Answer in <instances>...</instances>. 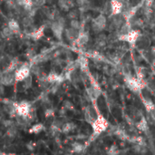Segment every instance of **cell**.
I'll list each match as a JSON object with an SVG mask.
<instances>
[{"label": "cell", "instance_id": "e0dca14e", "mask_svg": "<svg viewBox=\"0 0 155 155\" xmlns=\"http://www.w3.org/2000/svg\"><path fill=\"white\" fill-rule=\"evenodd\" d=\"M88 41H89V35H88V34L85 33V32H80L77 39L74 42L76 43L77 45L82 46V45H86L88 43Z\"/></svg>", "mask_w": 155, "mask_h": 155}, {"label": "cell", "instance_id": "603a6c76", "mask_svg": "<svg viewBox=\"0 0 155 155\" xmlns=\"http://www.w3.org/2000/svg\"><path fill=\"white\" fill-rule=\"evenodd\" d=\"M22 25L25 28V27H28L30 25H34V19H33V16L28 15L26 16H25L23 19H22Z\"/></svg>", "mask_w": 155, "mask_h": 155}, {"label": "cell", "instance_id": "d6a6232c", "mask_svg": "<svg viewBox=\"0 0 155 155\" xmlns=\"http://www.w3.org/2000/svg\"><path fill=\"white\" fill-rule=\"evenodd\" d=\"M152 50H153V53L155 54V47H153V49H152Z\"/></svg>", "mask_w": 155, "mask_h": 155}, {"label": "cell", "instance_id": "5bb4252c", "mask_svg": "<svg viewBox=\"0 0 155 155\" xmlns=\"http://www.w3.org/2000/svg\"><path fill=\"white\" fill-rule=\"evenodd\" d=\"M13 59L8 58L7 56H2L0 57V72L5 73L8 70Z\"/></svg>", "mask_w": 155, "mask_h": 155}, {"label": "cell", "instance_id": "836d02e7", "mask_svg": "<svg viewBox=\"0 0 155 155\" xmlns=\"http://www.w3.org/2000/svg\"><path fill=\"white\" fill-rule=\"evenodd\" d=\"M6 155H16V154H15V153H6Z\"/></svg>", "mask_w": 155, "mask_h": 155}, {"label": "cell", "instance_id": "1f68e13d", "mask_svg": "<svg viewBox=\"0 0 155 155\" xmlns=\"http://www.w3.org/2000/svg\"><path fill=\"white\" fill-rule=\"evenodd\" d=\"M0 155H6V153H3V152H1V151H0Z\"/></svg>", "mask_w": 155, "mask_h": 155}, {"label": "cell", "instance_id": "ba28073f", "mask_svg": "<svg viewBox=\"0 0 155 155\" xmlns=\"http://www.w3.org/2000/svg\"><path fill=\"white\" fill-rule=\"evenodd\" d=\"M107 25V18L104 15H97L93 21V29L95 33H100Z\"/></svg>", "mask_w": 155, "mask_h": 155}, {"label": "cell", "instance_id": "9a60e30c", "mask_svg": "<svg viewBox=\"0 0 155 155\" xmlns=\"http://www.w3.org/2000/svg\"><path fill=\"white\" fill-rule=\"evenodd\" d=\"M16 5L22 8H24L25 11H31L34 6V2L32 0H15Z\"/></svg>", "mask_w": 155, "mask_h": 155}, {"label": "cell", "instance_id": "d4e9b609", "mask_svg": "<svg viewBox=\"0 0 155 155\" xmlns=\"http://www.w3.org/2000/svg\"><path fill=\"white\" fill-rule=\"evenodd\" d=\"M84 145L82 144V143H78V142H75V143H74L73 144H72V149H73V151L74 152V153H82L83 151H84Z\"/></svg>", "mask_w": 155, "mask_h": 155}, {"label": "cell", "instance_id": "277c9868", "mask_svg": "<svg viewBox=\"0 0 155 155\" xmlns=\"http://www.w3.org/2000/svg\"><path fill=\"white\" fill-rule=\"evenodd\" d=\"M30 74H31V68L30 66H28V64H25L23 65H20L14 73L15 81L16 83H22Z\"/></svg>", "mask_w": 155, "mask_h": 155}, {"label": "cell", "instance_id": "f546056e", "mask_svg": "<svg viewBox=\"0 0 155 155\" xmlns=\"http://www.w3.org/2000/svg\"><path fill=\"white\" fill-rule=\"evenodd\" d=\"M144 1H145V5H146V7H148V8L152 7V5H153V0H144Z\"/></svg>", "mask_w": 155, "mask_h": 155}, {"label": "cell", "instance_id": "4dcf8cb0", "mask_svg": "<svg viewBox=\"0 0 155 155\" xmlns=\"http://www.w3.org/2000/svg\"><path fill=\"white\" fill-rule=\"evenodd\" d=\"M150 114L152 115V117H153V119L155 121V108L152 111V112H150Z\"/></svg>", "mask_w": 155, "mask_h": 155}, {"label": "cell", "instance_id": "44dd1931", "mask_svg": "<svg viewBox=\"0 0 155 155\" xmlns=\"http://www.w3.org/2000/svg\"><path fill=\"white\" fill-rule=\"evenodd\" d=\"M78 64L83 72L88 71V60L84 56H80L78 59Z\"/></svg>", "mask_w": 155, "mask_h": 155}, {"label": "cell", "instance_id": "9c48e42d", "mask_svg": "<svg viewBox=\"0 0 155 155\" xmlns=\"http://www.w3.org/2000/svg\"><path fill=\"white\" fill-rule=\"evenodd\" d=\"M110 10L112 15H118L123 13L124 5L120 0H111L110 2Z\"/></svg>", "mask_w": 155, "mask_h": 155}, {"label": "cell", "instance_id": "d6986e66", "mask_svg": "<svg viewBox=\"0 0 155 155\" xmlns=\"http://www.w3.org/2000/svg\"><path fill=\"white\" fill-rule=\"evenodd\" d=\"M44 130H45V125L43 124L38 123V124H35L32 125L30 127V129L28 130V133L31 134H39Z\"/></svg>", "mask_w": 155, "mask_h": 155}, {"label": "cell", "instance_id": "52a82bcc", "mask_svg": "<svg viewBox=\"0 0 155 155\" xmlns=\"http://www.w3.org/2000/svg\"><path fill=\"white\" fill-rule=\"evenodd\" d=\"M99 114L100 112L96 106L89 105L84 110V119L89 124H92L97 119Z\"/></svg>", "mask_w": 155, "mask_h": 155}, {"label": "cell", "instance_id": "ac0fdd59", "mask_svg": "<svg viewBox=\"0 0 155 155\" xmlns=\"http://www.w3.org/2000/svg\"><path fill=\"white\" fill-rule=\"evenodd\" d=\"M7 26L14 32V34H19L21 31V27L19 23L15 19H10L7 23Z\"/></svg>", "mask_w": 155, "mask_h": 155}, {"label": "cell", "instance_id": "7a4b0ae2", "mask_svg": "<svg viewBox=\"0 0 155 155\" xmlns=\"http://www.w3.org/2000/svg\"><path fill=\"white\" fill-rule=\"evenodd\" d=\"M64 25H65V19L64 17H59L55 21L51 23V26H50L51 31L53 32L54 35L59 40L62 39L63 34L65 29Z\"/></svg>", "mask_w": 155, "mask_h": 155}, {"label": "cell", "instance_id": "30bf717a", "mask_svg": "<svg viewBox=\"0 0 155 155\" xmlns=\"http://www.w3.org/2000/svg\"><path fill=\"white\" fill-rule=\"evenodd\" d=\"M15 72H5L2 73V75L0 77V83L5 85V86H9L12 85L15 81Z\"/></svg>", "mask_w": 155, "mask_h": 155}, {"label": "cell", "instance_id": "7c38bea8", "mask_svg": "<svg viewBox=\"0 0 155 155\" xmlns=\"http://www.w3.org/2000/svg\"><path fill=\"white\" fill-rule=\"evenodd\" d=\"M64 78L56 72H51L46 76V80L49 84H60L64 81Z\"/></svg>", "mask_w": 155, "mask_h": 155}, {"label": "cell", "instance_id": "f1b7e54d", "mask_svg": "<svg viewBox=\"0 0 155 155\" xmlns=\"http://www.w3.org/2000/svg\"><path fill=\"white\" fill-rule=\"evenodd\" d=\"M44 114H45V118H46V119H48V118L54 117V111L52 108H47V109L45 111Z\"/></svg>", "mask_w": 155, "mask_h": 155}, {"label": "cell", "instance_id": "8fae6325", "mask_svg": "<svg viewBox=\"0 0 155 155\" xmlns=\"http://www.w3.org/2000/svg\"><path fill=\"white\" fill-rule=\"evenodd\" d=\"M80 32H81L80 30L74 29V28H72V27H70V26L64 29L65 36H66L67 40H69L70 42H74V41L77 39V37H78Z\"/></svg>", "mask_w": 155, "mask_h": 155}, {"label": "cell", "instance_id": "6da1fadb", "mask_svg": "<svg viewBox=\"0 0 155 155\" xmlns=\"http://www.w3.org/2000/svg\"><path fill=\"white\" fill-rule=\"evenodd\" d=\"M91 125H92L94 135V136H99V135H101L104 132H105L109 128V122L100 113L98 114L97 119Z\"/></svg>", "mask_w": 155, "mask_h": 155}, {"label": "cell", "instance_id": "2e32d148", "mask_svg": "<svg viewBox=\"0 0 155 155\" xmlns=\"http://www.w3.org/2000/svg\"><path fill=\"white\" fill-rule=\"evenodd\" d=\"M44 35H45V25H42V26L38 27V28H36L35 31H33V32L29 35V36H30L33 40L37 41V40L41 39V38L44 36Z\"/></svg>", "mask_w": 155, "mask_h": 155}, {"label": "cell", "instance_id": "5b68a950", "mask_svg": "<svg viewBox=\"0 0 155 155\" xmlns=\"http://www.w3.org/2000/svg\"><path fill=\"white\" fill-rule=\"evenodd\" d=\"M125 84L127 87L134 93H141L143 91V81L139 78H134L133 76H127L125 78Z\"/></svg>", "mask_w": 155, "mask_h": 155}, {"label": "cell", "instance_id": "ffe728a7", "mask_svg": "<svg viewBox=\"0 0 155 155\" xmlns=\"http://www.w3.org/2000/svg\"><path fill=\"white\" fill-rule=\"evenodd\" d=\"M75 128V124L74 123H71V122H67V123H64L63 124L62 127H61V132L63 134H69L71 133L73 130H74Z\"/></svg>", "mask_w": 155, "mask_h": 155}, {"label": "cell", "instance_id": "7402d4cb", "mask_svg": "<svg viewBox=\"0 0 155 155\" xmlns=\"http://www.w3.org/2000/svg\"><path fill=\"white\" fill-rule=\"evenodd\" d=\"M58 5L61 9L67 11L73 6V3L70 0H59L58 1Z\"/></svg>", "mask_w": 155, "mask_h": 155}, {"label": "cell", "instance_id": "83f0119b", "mask_svg": "<svg viewBox=\"0 0 155 155\" xmlns=\"http://www.w3.org/2000/svg\"><path fill=\"white\" fill-rule=\"evenodd\" d=\"M70 27L76 29V30H80L81 28V24L79 22L78 19H74V20H70Z\"/></svg>", "mask_w": 155, "mask_h": 155}, {"label": "cell", "instance_id": "cb8c5ba5", "mask_svg": "<svg viewBox=\"0 0 155 155\" xmlns=\"http://www.w3.org/2000/svg\"><path fill=\"white\" fill-rule=\"evenodd\" d=\"M1 35H2V36L3 37H10V36H12V35H14L15 34H14V32L6 25V26H5V27H3V29H2V31H1Z\"/></svg>", "mask_w": 155, "mask_h": 155}, {"label": "cell", "instance_id": "8992f818", "mask_svg": "<svg viewBox=\"0 0 155 155\" xmlns=\"http://www.w3.org/2000/svg\"><path fill=\"white\" fill-rule=\"evenodd\" d=\"M141 36V32L140 30H136V29H132L130 32H128L127 34L125 35H120L119 39L121 41H124V42H126L130 45H134L136 44V42L138 41V39L140 38Z\"/></svg>", "mask_w": 155, "mask_h": 155}, {"label": "cell", "instance_id": "4fadbf2b", "mask_svg": "<svg viewBox=\"0 0 155 155\" xmlns=\"http://www.w3.org/2000/svg\"><path fill=\"white\" fill-rule=\"evenodd\" d=\"M141 94H142V100H143V104H144V106H145L147 112H149V113L152 112V111L155 108V104L154 103H153V101L152 100V98H151L150 96L143 94L142 92H141Z\"/></svg>", "mask_w": 155, "mask_h": 155}, {"label": "cell", "instance_id": "4316f807", "mask_svg": "<svg viewBox=\"0 0 155 155\" xmlns=\"http://www.w3.org/2000/svg\"><path fill=\"white\" fill-rule=\"evenodd\" d=\"M79 16V14H78V11L75 10V9H73V10H70L68 12V15H67V17L70 19V20H74V19H77Z\"/></svg>", "mask_w": 155, "mask_h": 155}, {"label": "cell", "instance_id": "484cf974", "mask_svg": "<svg viewBox=\"0 0 155 155\" xmlns=\"http://www.w3.org/2000/svg\"><path fill=\"white\" fill-rule=\"evenodd\" d=\"M22 83H23V87H24L25 90L29 89V88L32 86V84H33V77H32V75L30 74V75H29L26 79H25Z\"/></svg>", "mask_w": 155, "mask_h": 155}, {"label": "cell", "instance_id": "3957f363", "mask_svg": "<svg viewBox=\"0 0 155 155\" xmlns=\"http://www.w3.org/2000/svg\"><path fill=\"white\" fill-rule=\"evenodd\" d=\"M32 113V104L27 101H22L15 104V114L20 117H27Z\"/></svg>", "mask_w": 155, "mask_h": 155}]
</instances>
